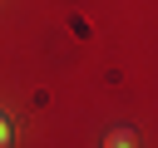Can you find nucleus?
I'll return each instance as SVG.
<instances>
[{"mask_svg": "<svg viewBox=\"0 0 158 148\" xmlns=\"http://www.w3.org/2000/svg\"><path fill=\"white\" fill-rule=\"evenodd\" d=\"M5 143H10V118L0 113V148H5Z\"/></svg>", "mask_w": 158, "mask_h": 148, "instance_id": "f03ea898", "label": "nucleus"}, {"mask_svg": "<svg viewBox=\"0 0 158 148\" xmlns=\"http://www.w3.org/2000/svg\"><path fill=\"white\" fill-rule=\"evenodd\" d=\"M104 143H109V148H128V143H133V133H128V128H114Z\"/></svg>", "mask_w": 158, "mask_h": 148, "instance_id": "f257e3e1", "label": "nucleus"}]
</instances>
